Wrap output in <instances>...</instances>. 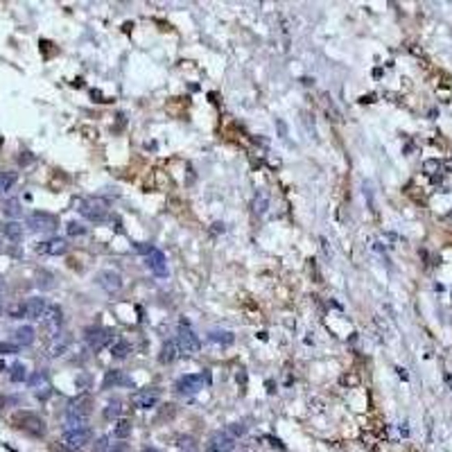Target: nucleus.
<instances>
[{"label":"nucleus","mask_w":452,"mask_h":452,"mask_svg":"<svg viewBox=\"0 0 452 452\" xmlns=\"http://www.w3.org/2000/svg\"><path fill=\"white\" fill-rule=\"evenodd\" d=\"M113 436H116V439H127V436H131V421L120 418L116 423V428H113Z\"/></svg>","instance_id":"nucleus-25"},{"label":"nucleus","mask_w":452,"mask_h":452,"mask_svg":"<svg viewBox=\"0 0 452 452\" xmlns=\"http://www.w3.org/2000/svg\"><path fill=\"white\" fill-rule=\"evenodd\" d=\"M79 215L88 222H95L100 224L106 219L109 215V201L104 197H86V199L79 204Z\"/></svg>","instance_id":"nucleus-2"},{"label":"nucleus","mask_w":452,"mask_h":452,"mask_svg":"<svg viewBox=\"0 0 452 452\" xmlns=\"http://www.w3.org/2000/svg\"><path fill=\"white\" fill-rule=\"evenodd\" d=\"M120 411H122V403H120V400H111L104 409V418L106 421H113V418L120 416Z\"/></svg>","instance_id":"nucleus-26"},{"label":"nucleus","mask_w":452,"mask_h":452,"mask_svg":"<svg viewBox=\"0 0 452 452\" xmlns=\"http://www.w3.org/2000/svg\"><path fill=\"white\" fill-rule=\"evenodd\" d=\"M84 233H86V226H82L79 222H68V235L75 238V235H84Z\"/></svg>","instance_id":"nucleus-34"},{"label":"nucleus","mask_w":452,"mask_h":452,"mask_svg":"<svg viewBox=\"0 0 452 452\" xmlns=\"http://www.w3.org/2000/svg\"><path fill=\"white\" fill-rule=\"evenodd\" d=\"M2 289H5V283H2V281H0V292H2Z\"/></svg>","instance_id":"nucleus-42"},{"label":"nucleus","mask_w":452,"mask_h":452,"mask_svg":"<svg viewBox=\"0 0 452 452\" xmlns=\"http://www.w3.org/2000/svg\"><path fill=\"white\" fill-rule=\"evenodd\" d=\"M0 314H2V306H0Z\"/></svg>","instance_id":"nucleus-44"},{"label":"nucleus","mask_w":452,"mask_h":452,"mask_svg":"<svg viewBox=\"0 0 452 452\" xmlns=\"http://www.w3.org/2000/svg\"><path fill=\"white\" fill-rule=\"evenodd\" d=\"M41 321H43V326H46L48 333H50L52 337L61 335L59 330H61V321H64V317H61V308H59V306H50V308H48L46 317H43Z\"/></svg>","instance_id":"nucleus-10"},{"label":"nucleus","mask_w":452,"mask_h":452,"mask_svg":"<svg viewBox=\"0 0 452 452\" xmlns=\"http://www.w3.org/2000/svg\"><path fill=\"white\" fill-rule=\"evenodd\" d=\"M141 452H161V450H156V448H143Z\"/></svg>","instance_id":"nucleus-40"},{"label":"nucleus","mask_w":452,"mask_h":452,"mask_svg":"<svg viewBox=\"0 0 452 452\" xmlns=\"http://www.w3.org/2000/svg\"><path fill=\"white\" fill-rule=\"evenodd\" d=\"M2 213H5L7 217H12V222H16V219L21 217V213H23V208H21V201H18V199L5 201V206H2Z\"/></svg>","instance_id":"nucleus-23"},{"label":"nucleus","mask_w":452,"mask_h":452,"mask_svg":"<svg viewBox=\"0 0 452 452\" xmlns=\"http://www.w3.org/2000/svg\"><path fill=\"white\" fill-rule=\"evenodd\" d=\"M27 226L32 231H54L57 229V217L50 215V213L36 211V213H32V215L27 217Z\"/></svg>","instance_id":"nucleus-7"},{"label":"nucleus","mask_w":452,"mask_h":452,"mask_svg":"<svg viewBox=\"0 0 452 452\" xmlns=\"http://www.w3.org/2000/svg\"><path fill=\"white\" fill-rule=\"evenodd\" d=\"M86 341H88V346L97 353V351H102V348L109 346V344L113 341V330L111 328H88L86 330Z\"/></svg>","instance_id":"nucleus-6"},{"label":"nucleus","mask_w":452,"mask_h":452,"mask_svg":"<svg viewBox=\"0 0 452 452\" xmlns=\"http://www.w3.org/2000/svg\"><path fill=\"white\" fill-rule=\"evenodd\" d=\"M208 339L213 341V344H217V346H231L235 341L233 333H229V330H211L208 333Z\"/></svg>","instance_id":"nucleus-19"},{"label":"nucleus","mask_w":452,"mask_h":452,"mask_svg":"<svg viewBox=\"0 0 452 452\" xmlns=\"http://www.w3.org/2000/svg\"><path fill=\"white\" fill-rule=\"evenodd\" d=\"M9 380H12V382H23V380H27V369H25V364H21V362H16V364L12 366V373H9Z\"/></svg>","instance_id":"nucleus-27"},{"label":"nucleus","mask_w":452,"mask_h":452,"mask_svg":"<svg viewBox=\"0 0 452 452\" xmlns=\"http://www.w3.org/2000/svg\"><path fill=\"white\" fill-rule=\"evenodd\" d=\"M91 382H93V378L88 376V373H79L77 376V380H75V384H77V389H91Z\"/></svg>","instance_id":"nucleus-33"},{"label":"nucleus","mask_w":452,"mask_h":452,"mask_svg":"<svg viewBox=\"0 0 452 452\" xmlns=\"http://www.w3.org/2000/svg\"><path fill=\"white\" fill-rule=\"evenodd\" d=\"M97 285H100L104 292L113 294V292H120L122 289V276L113 269H104L97 274Z\"/></svg>","instance_id":"nucleus-8"},{"label":"nucleus","mask_w":452,"mask_h":452,"mask_svg":"<svg viewBox=\"0 0 452 452\" xmlns=\"http://www.w3.org/2000/svg\"><path fill=\"white\" fill-rule=\"evenodd\" d=\"M16 181H18L16 172H0V194L9 192V190L16 186Z\"/></svg>","instance_id":"nucleus-22"},{"label":"nucleus","mask_w":452,"mask_h":452,"mask_svg":"<svg viewBox=\"0 0 452 452\" xmlns=\"http://www.w3.org/2000/svg\"><path fill=\"white\" fill-rule=\"evenodd\" d=\"M27 382H29V387H32V389H39L41 384H43V387H48V384H46V382H48V373H46V371H36V373L29 378Z\"/></svg>","instance_id":"nucleus-28"},{"label":"nucleus","mask_w":452,"mask_h":452,"mask_svg":"<svg viewBox=\"0 0 452 452\" xmlns=\"http://www.w3.org/2000/svg\"><path fill=\"white\" fill-rule=\"evenodd\" d=\"M0 371H5V362L2 359H0Z\"/></svg>","instance_id":"nucleus-41"},{"label":"nucleus","mask_w":452,"mask_h":452,"mask_svg":"<svg viewBox=\"0 0 452 452\" xmlns=\"http://www.w3.org/2000/svg\"><path fill=\"white\" fill-rule=\"evenodd\" d=\"M14 421H16V425L21 429H25V432H29V434H34V436H43V432H46V423H43V418L36 416V414H29V411L18 414Z\"/></svg>","instance_id":"nucleus-3"},{"label":"nucleus","mask_w":452,"mask_h":452,"mask_svg":"<svg viewBox=\"0 0 452 452\" xmlns=\"http://www.w3.org/2000/svg\"><path fill=\"white\" fill-rule=\"evenodd\" d=\"M179 448H181V450H194L197 443H194L192 436H181V439H179Z\"/></svg>","instance_id":"nucleus-35"},{"label":"nucleus","mask_w":452,"mask_h":452,"mask_svg":"<svg viewBox=\"0 0 452 452\" xmlns=\"http://www.w3.org/2000/svg\"><path fill=\"white\" fill-rule=\"evenodd\" d=\"M208 452H219V450H215V448H208Z\"/></svg>","instance_id":"nucleus-43"},{"label":"nucleus","mask_w":452,"mask_h":452,"mask_svg":"<svg viewBox=\"0 0 452 452\" xmlns=\"http://www.w3.org/2000/svg\"><path fill=\"white\" fill-rule=\"evenodd\" d=\"M161 364H170V362H174L176 359V344L174 341H165L163 346H161Z\"/></svg>","instance_id":"nucleus-21"},{"label":"nucleus","mask_w":452,"mask_h":452,"mask_svg":"<svg viewBox=\"0 0 452 452\" xmlns=\"http://www.w3.org/2000/svg\"><path fill=\"white\" fill-rule=\"evenodd\" d=\"M48 308H50V303H48L43 296H34V299H29L27 303H25V310H27V319H32V321H41V319L46 317Z\"/></svg>","instance_id":"nucleus-11"},{"label":"nucleus","mask_w":452,"mask_h":452,"mask_svg":"<svg viewBox=\"0 0 452 452\" xmlns=\"http://www.w3.org/2000/svg\"><path fill=\"white\" fill-rule=\"evenodd\" d=\"M34 341V328L32 326H21L14 330V344L16 346H29Z\"/></svg>","instance_id":"nucleus-16"},{"label":"nucleus","mask_w":452,"mask_h":452,"mask_svg":"<svg viewBox=\"0 0 452 452\" xmlns=\"http://www.w3.org/2000/svg\"><path fill=\"white\" fill-rule=\"evenodd\" d=\"M23 317H27L25 303H16V306L9 308V319H23Z\"/></svg>","instance_id":"nucleus-31"},{"label":"nucleus","mask_w":452,"mask_h":452,"mask_svg":"<svg viewBox=\"0 0 452 452\" xmlns=\"http://www.w3.org/2000/svg\"><path fill=\"white\" fill-rule=\"evenodd\" d=\"M161 398V391L159 389H143V391H136L131 396V403H134L138 409H149V407H156Z\"/></svg>","instance_id":"nucleus-9"},{"label":"nucleus","mask_w":452,"mask_h":452,"mask_svg":"<svg viewBox=\"0 0 452 452\" xmlns=\"http://www.w3.org/2000/svg\"><path fill=\"white\" fill-rule=\"evenodd\" d=\"M2 233H5L7 240L21 242V240H23V224H18V222H5V224H2Z\"/></svg>","instance_id":"nucleus-18"},{"label":"nucleus","mask_w":452,"mask_h":452,"mask_svg":"<svg viewBox=\"0 0 452 452\" xmlns=\"http://www.w3.org/2000/svg\"><path fill=\"white\" fill-rule=\"evenodd\" d=\"M111 452H127V446H122V443H120V446H113Z\"/></svg>","instance_id":"nucleus-39"},{"label":"nucleus","mask_w":452,"mask_h":452,"mask_svg":"<svg viewBox=\"0 0 452 452\" xmlns=\"http://www.w3.org/2000/svg\"><path fill=\"white\" fill-rule=\"evenodd\" d=\"M129 353H131V346H129V341L127 339H116L111 344V355L116 359H124Z\"/></svg>","instance_id":"nucleus-20"},{"label":"nucleus","mask_w":452,"mask_h":452,"mask_svg":"<svg viewBox=\"0 0 452 452\" xmlns=\"http://www.w3.org/2000/svg\"><path fill=\"white\" fill-rule=\"evenodd\" d=\"M36 251L48 253V256H64V253L68 251V244H66V240H61V238H52V240H48V242H41V244L36 247Z\"/></svg>","instance_id":"nucleus-15"},{"label":"nucleus","mask_w":452,"mask_h":452,"mask_svg":"<svg viewBox=\"0 0 452 452\" xmlns=\"http://www.w3.org/2000/svg\"><path fill=\"white\" fill-rule=\"evenodd\" d=\"M91 414H93V398L91 396L79 394L77 398H72L68 403V409H66V425H68V429L84 428Z\"/></svg>","instance_id":"nucleus-1"},{"label":"nucleus","mask_w":452,"mask_h":452,"mask_svg":"<svg viewBox=\"0 0 452 452\" xmlns=\"http://www.w3.org/2000/svg\"><path fill=\"white\" fill-rule=\"evenodd\" d=\"M91 439H93V432L88 428H79V429H66V434L61 441L71 450H82L86 443H91Z\"/></svg>","instance_id":"nucleus-4"},{"label":"nucleus","mask_w":452,"mask_h":452,"mask_svg":"<svg viewBox=\"0 0 452 452\" xmlns=\"http://www.w3.org/2000/svg\"><path fill=\"white\" fill-rule=\"evenodd\" d=\"M21 351V346H16L14 341H0V355H14Z\"/></svg>","instance_id":"nucleus-32"},{"label":"nucleus","mask_w":452,"mask_h":452,"mask_svg":"<svg viewBox=\"0 0 452 452\" xmlns=\"http://www.w3.org/2000/svg\"><path fill=\"white\" fill-rule=\"evenodd\" d=\"M235 441H238V439H233V436H231L226 429H219V432H215V434H213L211 448H215V450H219V452H231L235 448Z\"/></svg>","instance_id":"nucleus-14"},{"label":"nucleus","mask_w":452,"mask_h":452,"mask_svg":"<svg viewBox=\"0 0 452 452\" xmlns=\"http://www.w3.org/2000/svg\"><path fill=\"white\" fill-rule=\"evenodd\" d=\"M264 211H267V197H260V199H256V213L262 215Z\"/></svg>","instance_id":"nucleus-36"},{"label":"nucleus","mask_w":452,"mask_h":452,"mask_svg":"<svg viewBox=\"0 0 452 452\" xmlns=\"http://www.w3.org/2000/svg\"><path fill=\"white\" fill-rule=\"evenodd\" d=\"M18 161H21V163H23V165H27L29 161H32V156H29V152H23V156H21V159H18Z\"/></svg>","instance_id":"nucleus-38"},{"label":"nucleus","mask_w":452,"mask_h":452,"mask_svg":"<svg viewBox=\"0 0 452 452\" xmlns=\"http://www.w3.org/2000/svg\"><path fill=\"white\" fill-rule=\"evenodd\" d=\"M226 432H229L233 439H238V436H244V434H247V425H242V423H231L229 428H226Z\"/></svg>","instance_id":"nucleus-30"},{"label":"nucleus","mask_w":452,"mask_h":452,"mask_svg":"<svg viewBox=\"0 0 452 452\" xmlns=\"http://www.w3.org/2000/svg\"><path fill=\"white\" fill-rule=\"evenodd\" d=\"M134 249L138 253H147V256H149V253H152V247H149V244H143V242H138V244H134Z\"/></svg>","instance_id":"nucleus-37"},{"label":"nucleus","mask_w":452,"mask_h":452,"mask_svg":"<svg viewBox=\"0 0 452 452\" xmlns=\"http://www.w3.org/2000/svg\"><path fill=\"white\" fill-rule=\"evenodd\" d=\"M147 267L156 274V276H167V262H165V253L159 249H152V253L147 256Z\"/></svg>","instance_id":"nucleus-13"},{"label":"nucleus","mask_w":452,"mask_h":452,"mask_svg":"<svg viewBox=\"0 0 452 452\" xmlns=\"http://www.w3.org/2000/svg\"><path fill=\"white\" fill-rule=\"evenodd\" d=\"M118 384H129V378L122 376V371H106L104 376V382H102V389H111V387H118Z\"/></svg>","instance_id":"nucleus-17"},{"label":"nucleus","mask_w":452,"mask_h":452,"mask_svg":"<svg viewBox=\"0 0 452 452\" xmlns=\"http://www.w3.org/2000/svg\"><path fill=\"white\" fill-rule=\"evenodd\" d=\"M201 382H204V376H183L176 380V391L183 396H192L201 389Z\"/></svg>","instance_id":"nucleus-12"},{"label":"nucleus","mask_w":452,"mask_h":452,"mask_svg":"<svg viewBox=\"0 0 452 452\" xmlns=\"http://www.w3.org/2000/svg\"><path fill=\"white\" fill-rule=\"evenodd\" d=\"M68 344H71V339H68L66 335L54 337V344L50 346V355H52V357H59V355H64V353L68 351Z\"/></svg>","instance_id":"nucleus-24"},{"label":"nucleus","mask_w":452,"mask_h":452,"mask_svg":"<svg viewBox=\"0 0 452 452\" xmlns=\"http://www.w3.org/2000/svg\"><path fill=\"white\" fill-rule=\"evenodd\" d=\"M95 452H111V439L109 436H100V439L93 443Z\"/></svg>","instance_id":"nucleus-29"},{"label":"nucleus","mask_w":452,"mask_h":452,"mask_svg":"<svg viewBox=\"0 0 452 452\" xmlns=\"http://www.w3.org/2000/svg\"><path fill=\"white\" fill-rule=\"evenodd\" d=\"M176 339H179V348H181V351H186V353H199L201 341H199V337L194 335L192 328H190L186 321H181V326H179V337H176Z\"/></svg>","instance_id":"nucleus-5"}]
</instances>
